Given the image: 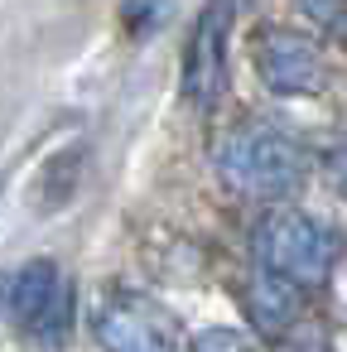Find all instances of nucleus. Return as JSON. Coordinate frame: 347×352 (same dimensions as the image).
Returning a JSON list of instances; mask_svg holds the SVG:
<instances>
[{
	"mask_svg": "<svg viewBox=\"0 0 347 352\" xmlns=\"http://www.w3.org/2000/svg\"><path fill=\"white\" fill-rule=\"evenodd\" d=\"M217 179L241 198H289L309 179V155L284 131L241 121L217 140Z\"/></svg>",
	"mask_w": 347,
	"mask_h": 352,
	"instance_id": "f257e3e1",
	"label": "nucleus"
},
{
	"mask_svg": "<svg viewBox=\"0 0 347 352\" xmlns=\"http://www.w3.org/2000/svg\"><path fill=\"white\" fill-rule=\"evenodd\" d=\"M251 251L260 261L265 275L294 285V289H313L333 275L337 256H342V236L309 217V212H294V208H275L256 222L251 232Z\"/></svg>",
	"mask_w": 347,
	"mask_h": 352,
	"instance_id": "f03ea898",
	"label": "nucleus"
},
{
	"mask_svg": "<svg viewBox=\"0 0 347 352\" xmlns=\"http://www.w3.org/2000/svg\"><path fill=\"white\" fill-rule=\"evenodd\" d=\"M10 318L34 347H63L68 323H73V285L49 256L10 275Z\"/></svg>",
	"mask_w": 347,
	"mask_h": 352,
	"instance_id": "7ed1b4c3",
	"label": "nucleus"
},
{
	"mask_svg": "<svg viewBox=\"0 0 347 352\" xmlns=\"http://www.w3.org/2000/svg\"><path fill=\"white\" fill-rule=\"evenodd\" d=\"M92 333H97L102 352H183L179 323L159 304H150L145 294H131V289H116L97 304Z\"/></svg>",
	"mask_w": 347,
	"mask_h": 352,
	"instance_id": "20e7f679",
	"label": "nucleus"
},
{
	"mask_svg": "<svg viewBox=\"0 0 347 352\" xmlns=\"http://www.w3.org/2000/svg\"><path fill=\"white\" fill-rule=\"evenodd\" d=\"M227 30H232V6L208 0V10L198 15L183 44V92L198 111H217L227 97Z\"/></svg>",
	"mask_w": 347,
	"mask_h": 352,
	"instance_id": "39448f33",
	"label": "nucleus"
},
{
	"mask_svg": "<svg viewBox=\"0 0 347 352\" xmlns=\"http://www.w3.org/2000/svg\"><path fill=\"white\" fill-rule=\"evenodd\" d=\"M251 58H256V73L270 92L280 97H304V92H318L323 87V54L309 34H294V30H260L256 44H251Z\"/></svg>",
	"mask_w": 347,
	"mask_h": 352,
	"instance_id": "423d86ee",
	"label": "nucleus"
},
{
	"mask_svg": "<svg viewBox=\"0 0 347 352\" xmlns=\"http://www.w3.org/2000/svg\"><path fill=\"white\" fill-rule=\"evenodd\" d=\"M246 314H251V323H256L265 338H280V333H289V328L299 323V289L260 270V275L246 285Z\"/></svg>",
	"mask_w": 347,
	"mask_h": 352,
	"instance_id": "0eeeda50",
	"label": "nucleus"
},
{
	"mask_svg": "<svg viewBox=\"0 0 347 352\" xmlns=\"http://www.w3.org/2000/svg\"><path fill=\"white\" fill-rule=\"evenodd\" d=\"M78 169H82V150L73 145V150H63V155L44 169V184H39V188H49V193H39V208H63V203L73 198V188H78Z\"/></svg>",
	"mask_w": 347,
	"mask_h": 352,
	"instance_id": "6e6552de",
	"label": "nucleus"
},
{
	"mask_svg": "<svg viewBox=\"0 0 347 352\" xmlns=\"http://www.w3.org/2000/svg\"><path fill=\"white\" fill-rule=\"evenodd\" d=\"M164 20H169V0H126L121 6V25H126L131 39H145Z\"/></svg>",
	"mask_w": 347,
	"mask_h": 352,
	"instance_id": "1a4fd4ad",
	"label": "nucleus"
},
{
	"mask_svg": "<svg viewBox=\"0 0 347 352\" xmlns=\"http://www.w3.org/2000/svg\"><path fill=\"white\" fill-rule=\"evenodd\" d=\"M193 352H256V347L232 328H208V333L193 338Z\"/></svg>",
	"mask_w": 347,
	"mask_h": 352,
	"instance_id": "9d476101",
	"label": "nucleus"
},
{
	"mask_svg": "<svg viewBox=\"0 0 347 352\" xmlns=\"http://www.w3.org/2000/svg\"><path fill=\"white\" fill-rule=\"evenodd\" d=\"M299 6H304V15L313 25H337V15H342L347 0H299Z\"/></svg>",
	"mask_w": 347,
	"mask_h": 352,
	"instance_id": "9b49d317",
	"label": "nucleus"
},
{
	"mask_svg": "<svg viewBox=\"0 0 347 352\" xmlns=\"http://www.w3.org/2000/svg\"><path fill=\"white\" fill-rule=\"evenodd\" d=\"M323 169H328V179H333V188H337V193L347 198V145H337V150L328 155V164H323Z\"/></svg>",
	"mask_w": 347,
	"mask_h": 352,
	"instance_id": "f8f14e48",
	"label": "nucleus"
},
{
	"mask_svg": "<svg viewBox=\"0 0 347 352\" xmlns=\"http://www.w3.org/2000/svg\"><path fill=\"white\" fill-rule=\"evenodd\" d=\"M222 6H232V10H236V0H222Z\"/></svg>",
	"mask_w": 347,
	"mask_h": 352,
	"instance_id": "ddd939ff",
	"label": "nucleus"
}]
</instances>
